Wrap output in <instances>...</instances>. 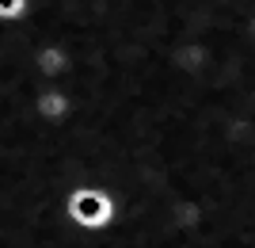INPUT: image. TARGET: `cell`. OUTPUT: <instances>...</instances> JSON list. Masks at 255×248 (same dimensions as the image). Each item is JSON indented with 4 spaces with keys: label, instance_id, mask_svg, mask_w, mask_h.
<instances>
[{
    "label": "cell",
    "instance_id": "cell-1",
    "mask_svg": "<svg viewBox=\"0 0 255 248\" xmlns=\"http://www.w3.org/2000/svg\"><path fill=\"white\" fill-rule=\"evenodd\" d=\"M65 218L80 233H107L118 222V203L107 187H73L65 195Z\"/></svg>",
    "mask_w": 255,
    "mask_h": 248
},
{
    "label": "cell",
    "instance_id": "cell-4",
    "mask_svg": "<svg viewBox=\"0 0 255 248\" xmlns=\"http://www.w3.org/2000/svg\"><path fill=\"white\" fill-rule=\"evenodd\" d=\"M31 15V0H0V23H23Z\"/></svg>",
    "mask_w": 255,
    "mask_h": 248
},
{
    "label": "cell",
    "instance_id": "cell-5",
    "mask_svg": "<svg viewBox=\"0 0 255 248\" xmlns=\"http://www.w3.org/2000/svg\"><path fill=\"white\" fill-rule=\"evenodd\" d=\"M248 34L255 38V11H252V19H248Z\"/></svg>",
    "mask_w": 255,
    "mask_h": 248
},
{
    "label": "cell",
    "instance_id": "cell-3",
    "mask_svg": "<svg viewBox=\"0 0 255 248\" xmlns=\"http://www.w3.org/2000/svg\"><path fill=\"white\" fill-rule=\"evenodd\" d=\"M31 61H34V69H38V76H42L46 84H57V80L69 73V54H65V46L53 42V34L31 54Z\"/></svg>",
    "mask_w": 255,
    "mask_h": 248
},
{
    "label": "cell",
    "instance_id": "cell-2",
    "mask_svg": "<svg viewBox=\"0 0 255 248\" xmlns=\"http://www.w3.org/2000/svg\"><path fill=\"white\" fill-rule=\"evenodd\" d=\"M34 115L42 122H65L73 115V96H69L61 84L38 88V96H34Z\"/></svg>",
    "mask_w": 255,
    "mask_h": 248
}]
</instances>
